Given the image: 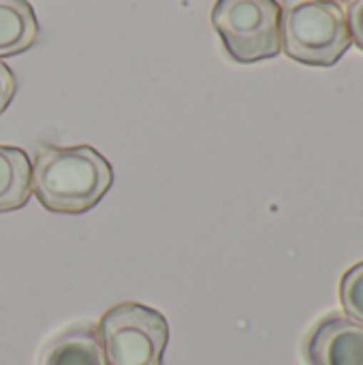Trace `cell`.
Wrapping results in <instances>:
<instances>
[{"label": "cell", "instance_id": "cell-5", "mask_svg": "<svg viewBox=\"0 0 363 365\" xmlns=\"http://www.w3.org/2000/svg\"><path fill=\"white\" fill-rule=\"evenodd\" d=\"M308 365H363V325L342 314L321 319L306 338Z\"/></svg>", "mask_w": 363, "mask_h": 365}, {"label": "cell", "instance_id": "cell-10", "mask_svg": "<svg viewBox=\"0 0 363 365\" xmlns=\"http://www.w3.org/2000/svg\"><path fill=\"white\" fill-rule=\"evenodd\" d=\"M347 24L351 32V41L363 51V0H353L347 11Z\"/></svg>", "mask_w": 363, "mask_h": 365}, {"label": "cell", "instance_id": "cell-9", "mask_svg": "<svg viewBox=\"0 0 363 365\" xmlns=\"http://www.w3.org/2000/svg\"><path fill=\"white\" fill-rule=\"evenodd\" d=\"M340 304L349 319L363 325V261L347 269L340 280Z\"/></svg>", "mask_w": 363, "mask_h": 365}, {"label": "cell", "instance_id": "cell-6", "mask_svg": "<svg viewBox=\"0 0 363 365\" xmlns=\"http://www.w3.org/2000/svg\"><path fill=\"white\" fill-rule=\"evenodd\" d=\"M39 365H107L96 325L79 323L53 336L45 344Z\"/></svg>", "mask_w": 363, "mask_h": 365}, {"label": "cell", "instance_id": "cell-2", "mask_svg": "<svg viewBox=\"0 0 363 365\" xmlns=\"http://www.w3.org/2000/svg\"><path fill=\"white\" fill-rule=\"evenodd\" d=\"M347 11L334 0H297L282 11V51L308 66H334L351 47Z\"/></svg>", "mask_w": 363, "mask_h": 365}, {"label": "cell", "instance_id": "cell-12", "mask_svg": "<svg viewBox=\"0 0 363 365\" xmlns=\"http://www.w3.org/2000/svg\"><path fill=\"white\" fill-rule=\"evenodd\" d=\"M334 2H353V0H334Z\"/></svg>", "mask_w": 363, "mask_h": 365}, {"label": "cell", "instance_id": "cell-3", "mask_svg": "<svg viewBox=\"0 0 363 365\" xmlns=\"http://www.w3.org/2000/svg\"><path fill=\"white\" fill-rule=\"evenodd\" d=\"M212 26L229 58L240 64L270 60L282 51V6L278 0H216Z\"/></svg>", "mask_w": 363, "mask_h": 365}, {"label": "cell", "instance_id": "cell-11", "mask_svg": "<svg viewBox=\"0 0 363 365\" xmlns=\"http://www.w3.org/2000/svg\"><path fill=\"white\" fill-rule=\"evenodd\" d=\"M15 90H17V79H15L13 71L0 60V115L11 105V101L15 96Z\"/></svg>", "mask_w": 363, "mask_h": 365}, {"label": "cell", "instance_id": "cell-8", "mask_svg": "<svg viewBox=\"0 0 363 365\" xmlns=\"http://www.w3.org/2000/svg\"><path fill=\"white\" fill-rule=\"evenodd\" d=\"M32 163L26 150L0 145V214L21 210L32 190Z\"/></svg>", "mask_w": 363, "mask_h": 365}, {"label": "cell", "instance_id": "cell-7", "mask_svg": "<svg viewBox=\"0 0 363 365\" xmlns=\"http://www.w3.org/2000/svg\"><path fill=\"white\" fill-rule=\"evenodd\" d=\"M39 38V21L28 0H0V58L28 51Z\"/></svg>", "mask_w": 363, "mask_h": 365}, {"label": "cell", "instance_id": "cell-1", "mask_svg": "<svg viewBox=\"0 0 363 365\" xmlns=\"http://www.w3.org/2000/svg\"><path fill=\"white\" fill-rule=\"evenodd\" d=\"M113 169L90 145L43 148L32 167L30 190L47 212L83 214L111 188Z\"/></svg>", "mask_w": 363, "mask_h": 365}, {"label": "cell", "instance_id": "cell-4", "mask_svg": "<svg viewBox=\"0 0 363 365\" xmlns=\"http://www.w3.org/2000/svg\"><path fill=\"white\" fill-rule=\"evenodd\" d=\"M96 334L107 365H163L169 323L150 306L124 302L101 317Z\"/></svg>", "mask_w": 363, "mask_h": 365}]
</instances>
